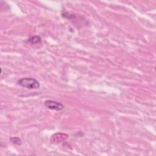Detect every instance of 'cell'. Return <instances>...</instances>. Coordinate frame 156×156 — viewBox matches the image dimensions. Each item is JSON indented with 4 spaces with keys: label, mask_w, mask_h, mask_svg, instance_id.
I'll use <instances>...</instances> for the list:
<instances>
[{
    "label": "cell",
    "mask_w": 156,
    "mask_h": 156,
    "mask_svg": "<svg viewBox=\"0 0 156 156\" xmlns=\"http://www.w3.org/2000/svg\"><path fill=\"white\" fill-rule=\"evenodd\" d=\"M17 84L27 89H38L40 87L39 82L32 77L22 78L17 81Z\"/></svg>",
    "instance_id": "1"
},
{
    "label": "cell",
    "mask_w": 156,
    "mask_h": 156,
    "mask_svg": "<svg viewBox=\"0 0 156 156\" xmlns=\"http://www.w3.org/2000/svg\"><path fill=\"white\" fill-rule=\"evenodd\" d=\"M44 104L48 108L52 110L60 111L64 108V105L62 103L54 100H46Z\"/></svg>",
    "instance_id": "2"
},
{
    "label": "cell",
    "mask_w": 156,
    "mask_h": 156,
    "mask_svg": "<svg viewBox=\"0 0 156 156\" xmlns=\"http://www.w3.org/2000/svg\"><path fill=\"white\" fill-rule=\"evenodd\" d=\"M68 135L66 133H57L53 135L50 140L51 143L53 144L59 143L62 142V141L65 140L66 138H68Z\"/></svg>",
    "instance_id": "3"
},
{
    "label": "cell",
    "mask_w": 156,
    "mask_h": 156,
    "mask_svg": "<svg viewBox=\"0 0 156 156\" xmlns=\"http://www.w3.org/2000/svg\"><path fill=\"white\" fill-rule=\"evenodd\" d=\"M28 41L32 44V45H39L41 44V38L38 35H34L32 36L28 39Z\"/></svg>",
    "instance_id": "4"
},
{
    "label": "cell",
    "mask_w": 156,
    "mask_h": 156,
    "mask_svg": "<svg viewBox=\"0 0 156 156\" xmlns=\"http://www.w3.org/2000/svg\"><path fill=\"white\" fill-rule=\"evenodd\" d=\"M10 141L12 143H13L15 144H16V145L20 146L22 144V141L19 137H11L10 138Z\"/></svg>",
    "instance_id": "5"
}]
</instances>
